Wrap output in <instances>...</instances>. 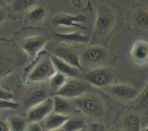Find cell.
Segmentation results:
<instances>
[{
  "label": "cell",
  "instance_id": "cell-19",
  "mask_svg": "<svg viewBox=\"0 0 148 131\" xmlns=\"http://www.w3.org/2000/svg\"><path fill=\"white\" fill-rule=\"evenodd\" d=\"M68 117H69L67 116H62L55 112H51L39 123L44 131L52 130L62 128Z\"/></svg>",
  "mask_w": 148,
  "mask_h": 131
},
{
  "label": "cell",
  "instance_id": "cell-21",
  "mask_svg": "<svg viewBox=\"0 0 148 131\" xmlns=\"http://www.w3.org/2000/svg\"><path fill=\"white\" fill-rule=\"evenodd\" d=\"M47 16L46 7L42 4L35 5L26 14V21L30 24L36 25L42 23Z\"/></svg>",
  "mask_w": 148,
  "mask_h": 131
},
{
  "label": "cell",
  "instance_id": "cell-8",
  "mask_svg": "<svg viewBox=\"0 0 148 131\" xmlns=\"http://www.w3.org/2000/svg\"><path fill=\"white\" fill-rule=\"evenodd\" d=\"M88 22V17L83 14L70 15L68 13H59L54 16L51 19V23L55 26H62L68 28H77L81 30H86L82 25Z\"/></svg>",
  "mask_w": 148,
  "mask_h": 131
},
{
  "label": "cell",
  "instance_id": "cell-5",
  "mask_svg": "<svg viewBox=\"0 0 148 131\" xmlns=\"http://www.w3.org/2000/svg\"><path fill=\"white\" fill-rule=\"evenodd\" d=\"M56 70L50 60V56L44 54L41 56L36 64L27 76V80L30 83H42L48 81L54 74Z\"/></svg>",
  "mask_w": 148,
  "mask_h": 131
},
{
  "label": "cell",
  "instance_id": "cell-24",
  "mask_svg": "<svg viewBox=\"0 0 148 131\" xmlns=\"http://www.w3.org/2000/svg\"><path fill=\"white\" fill-rule=\"evenodd\" d=\"M37 3V0H12L11 10L16 14H21L29 11Z\"/></svg>",
  "mask_w": 148,
  "mask_h": 131
},
{
  "label": "cell",
  "instance_id": "cell-1",
  "mask_svg": "<svg viewBox=\"0 0 148 131\" xmlns=\"http://www.w3.org/2000/svg\"><path fill=\"white\" fill-rule=\"evenodd\" d=\"M26 61V54L10 40L0 39V79Z\"/></svg>",
  "mask_w": 148,
  "mask_h": 131
},
{
  "label": "cell",
  "instance_id": "cell-14",
  "mask_svg": "<svg viewBox=\"0 0 148 131\" xmlns=\"http://www.w3.org/2000/svg\"><path fill=\"white\" fill-rule=\"evenodd\" d=\"M52 102H53V112L55 113L69 117L70 115H72L77 110L71 99L62 97L60 96H53Z\"/></svg>",
  "mask_w": 148,
  "mask_h": 131
},
{
  "label": "cell",
  "instance_id": "cell-17",
  "mask_svg": "<svg viewBox=\"0 0 148 131\" xmlns=\"http://www.w3.org/2000/svg\"><path fill=\"white\" fill-rule=\"evenodd\" d=\"M50 60L53 63L56 72L62 73L67 77H70V78H76L80 76V71H81L80 69L69 64L68 63L62 61V59L53 55L50 56Z\"/></svg>",
  "mask_w": 148,
  "mask_h": 131
},
{
  "label": "cell",
  "instance_id": "cell-2",
  "mask_svg": "<svg viewBox=\"0 0 148 131\" xmlns=\"http://www.w3.org/2000/svg\"><path fill=\"white\" fill-rule=\"evenodd\" d=\"M75 109L91 118L101 119L106 115V107L97 96L84 94L72 100Z\"/></svg>",
  "mask_w": 148,
  "mask_h": 131
},
{
  "label": "cell",
  "instance_id": "cell-20",
  "mask_svg": "<svg viewBox=\"0 0 148 131\" xmlns=\"http://www.w3.org/2000/svg\"><path fill=\"white\" fill-rule=\"evenodd\" d=\"M142 121L136 113H128L123 117L121 122V131H142Z\"/></svg>",
  "mask_w": 148,
  "mask_h": 131
},
{
  "label": "cell",
  "instance_id": "cell-37",
  "mask_svg": "<svg viewBox=\"0 0 148 131\" xmlns=\"http://www.w3.org/2000/svg\"><path fill=\"white\" fill-rule=\"evenodd\" d=\"M142 131H147V130H142Z\"/></svg>",
  "mask_w": 148,
  "mask_h": 131
},
{
  "label": "cell",
  "instance_id": "cell-6",
  "mask_svg": "<svg viewBox=\"0 0 148 131\" xmlns=\"http://www.w3.org/2000/svg\"><path fill=\"white\" fill-rule=\"evenodd\" d=\"M114 80V73L108 67H98L92 69L83 75V81L89 85L105 89L112 84Z\"/></svg>",
  "mask_w": 148,
  "mask_h": 131
},
{
  "label": "cell",
  "instance_id": "cell-28",
  "mask_svg": "<svg viewBox=\"0 0 148 131\" xmlns=\"http://www.w3.org/2000/svg\"><path fill=\"white\" fill-rule=\"evenodd\" d=\"M14 98H15V96L12 92L0 87V100L13 101Z\"/></svg>",
  "mask_w": 148,
  "mask_h": 131
},
{
  "label": "cell",
  "instance_id": "cell-7",
  "mask_svg": "<svg viewBox=\"0 0 148 131\" xmlns=\"http://www.w3.org/2000/svg\"><path fill=\"white\" fill-rule=\"evenodd\" d=\"M90 88L91 85L85 81L78 80L76 78H69L54 96H60L73 100L86 94Z\"/></svg>",
  "mask_w": 148,
  "mask_h": 131
},
{
  "label": "cell",
  "instance_id": "cell-3",
  "mask_svg": "<svg viewBox=\"0 0 148 131\" xmlns=\"http://www.w3.org/2000/svg\"><path fill=\"white\" fill-rule=\"evenodd\" d=\"M116 22L114 10L107 3H101L98 7L94 25V34L98 37L108 36Z\"/></svg>",
  "mask_w": 148,
  "mask_h": 131
},
{
  "label": "cell",
  "instance_id": "cell-38",
  "mask_svg": "<svg viewBox=\"0 0 148 131\" xmlns=\"http://www.w3.org/2000/svg\"><path fill=\"white\" fill-rule=\"evenodd\" d=\"M80 131H84V130H80Z\"/></svg>",
  "mask_w": 148,
  "mask_h": 131
},
{
  "label": "cell",
  "instance_id": "cell-36",
  "mask_svg": "<svg viewBox=\"0 0 148 131\" xmlns=\"http://www.w3.org/2000/svg\"><path fill=\"white\" fill-rule=\"evenodd\" d=\"M109 131H121V129H118V128H112Z\"/></svg>",
  "mask_w": 148,
  "mask_h": 131
},
{
  "label": "cell",
  "instance_id": "cell-25",
  "mask_svg": "<svg viewBox=\"0 0 148 131\" xmlns=\"http://www.w3.org/2000/svg\"><path fill=\"white\" fill-rule=\"evenodd\" d=\"M84 126L85 122L82 118L78 117H69L62 128L65 131H80L84 129Z\"/></svg>",
  "mask_w": 148,
  "mask_h": 131
},
{
  "label": "cell",
  "instance_id": "cell-16",
  "mask_svg": "<svg viewBox=\"0 0 148 131\" xmlns=\"http://www.w3.org/2000/svg\"><path fill=\"white\" fill-rule=\"evenodd\" d=\"M54 37L60 43L66 44L75 43H88L90 41V36L88 34H82L80 31H74L70 33H59L54 32Z\"/></svg>",
  "mask_w": 148,
  "mask_h": 131
},
{
  "label": "cell",
  "instance_id": "cell-29",
  "mask_svg": "<svg viewBox=\"0 0 148 131\" xmlns=\"http://www.w3.org/2000/svg\"><path fill=\"white\" fill-rule=\"evenodd\" d=\"M88 131H108L105 124L101 122H94L89 126Z\"/></svg>",
  "mask_w": 148,
  "mask_h": 131
},
{
  "label": "cell",
  "instance_id": "cell-10",
  "mask_svg": "<svg viewBox=\"0 0 148 131\" xmlns=\"http://www.w3.org/2000/svg\"><path fill=\"white\" fill-rule=\"evenodd\" d=\"M104 90L108 96L119 101H131L139 95L135 88L127 84H111Z\"/></svg>",
  "mask_w": 148,
  "mask_h": 131
},
{
  "label": "cell",
  "instance_id": "cell-9",
  "mask_svg": "<svg viewBox=\"0 0 148 131\" xmlns=\"http://www.w3.org/2000/svg\"><path fill=\"white\" fill-rule=\"evenodd\" d=\"M48 43V38L46 36L42 35H33L25 37L20 42V49L30 57H35L43 47Z\"/></svg>",
  "mask_w": 148,
  "mask_h": 131
},
{
  "label": "cell",
  "instance_id": "cell-30",
  "mask_svg": "<svg viewBox=\"0 0 148 131\" xmlns=\"http://www.w3.org/2000/svg\"><path fill=\"white\" fill-rule=\"evenodd\" d=\"M25 131H43L42 128L41 127L40 123H29L27 125Z\"/></svg>",
  "mask_w": 148,
  "mask_h": 131
},
{
  "label": "cell",
  "instance_id": "cell-22",
  "mask_svg": "<svg viewBox=\"0 0 148 131\" xmlns=\"http://www.w3.org/2000/svg\"><path fill=\"white\" fill-rule=\"evenodd\" d=\"M10 131H25L28 123L27 120L18 115H11L6 119Z\"/></svg>",
  "mask_w": 148,
  "mask_h": 131
},
{
  "label": "cell",
  "instance_id": "cell-18",
  "mask_svg": "<svg viewBox=\"0 0 148 131\" xmlns=\"http://www.w3.org/2000/svg\"><path fill=\"white\" fill-rule=\"evenodd\" d=\"M131 57L139 65H146L148 61V44L146 41H137L132 47Z\"/></svg>",
  "mask_w": 148,
  "mask_h": 131
},
{
  "label": "cell",
  "instance_id": "cell-32",
  "mask_svg": "<svg viewBox=\"0 0 148 131\" xmlns=\"http://www.w3.org/2000/svg\"><path fill=\"white\" fill-rule=\"evenodd\" d=\"M7 17V11L4 8H0V23H3Z\"/></svg>",
  "mask_w": 148,
  "mask_h": 131
},
{
  "label": "cell",
  "instance_id": "cell-27",
  "mask_svg": "<svg viewBox=\"0 0 148 131\" xmlns=\"http://www.w3.org/2000/svg\"><path fill=\"white\" fill-rule=\"evenodd\" d=\"M18 107V104L14 101H6L0 100V110H12Z\"/></svg>",
  "mask_w": 148,
  "mask_h": 131
},
{
  "label": "cell",
  "instance_id": "cell-23",
  "mask_svg": "<svg viewBox=\"0 0 148 131\" xmlns=\"http://www.w3.org/2000/svg\"><path fill=\"white\" fill-rule=\"evenodd\" d=\"M69 77L64 76L62 73L56 72L49 79V91L54 96L67 82Z\"/></svg>",
  "mask_w": 148,
  "mask_h": 131
},
{
  "label": "cell",
  "instance_id": "cell-12",
  "mask_svg": "<svg viewBox=\"0 0 148 131\" xmlns=\"http://www.w3.org/2000/svg\"><path fill=\"white\" fill-rule=\"evenodd\" d=\"M51 112H53V102H52V97H49L43 102L28 110L27 120L29 123H39Z\"/></svg>",
  "mask_w": 148,
  "mask_h": 131
},
{
  "label": "cell",
  "instance_id": "cell-15",
  "mask_svg": "<svg viewBox=\"0 0 148 131\" xmlns=\"http://www.w3.org/2000/svg\"><path fill=\"white\" fill-rule=\"evenodd\" d=\"M129 22L134 28L147 30L148 27L147 10L143 7L134 8L129 14Z\"/></svg>",
  "mask_w": 148,
  "mask_h": 131
},
{
  "label": "cell",
  "instance_id": "cell-31",
  "mask_svg": "<svg viewBox=\"0 0 148 131\" xmlns=\"http://www.w3.org/2000/svg\"><path fill=\"white\" fill-rule=\"evenodd\" d=\"M0 131H10L6 120L1 117H0Z\"/></svg>",
  "mask_w": 148,
  "mask_h": 131
},
{
  "label": "cell",
  "instance_id": "cell-34",
  "mask_svg": "<svg viewBox=\"0 0 148 131\" xmlns=\"http://www.w3.org/2000/svg\"><path fill=\"white\" fill-rule=\"evenodd\" d=\"M5 1L6 0H0V8H2L3 6V4L5 3Z\"/></svg>",
  "mask_w": 148,
  "mask_h": 131
},
{
  "label": "cell",
  "instance_id": "cell-11",
  "mask_svg": "<svg viewBox=\"0 0 148 131\" xmlns=\"http://www.w3.org/2000/svg\"><path fill=\"white\" fill-rule=\"evenodd\" d=\"M52 55L68 63L69 64L82 70L79 59L80 55L69 44L61 43L59 45L55 46L52 50Z\"/></svg>",
  "mask_w": 148,
  "mask_h": 131
},
{
  "label": "cell",
  "instance_id": "cell-4",
  "mask_svg": "<svg viewBox=\"0 0 148 131\" xmlns=\"http://www.w3.org/2000/svg\"><path fill=\"white\" fill-rule=\"evenodd\" d=\"M108 51L106 48L93 45L86 48L79 57L80 64L82 68H98L108 60Z\"/></svg>",
  "mask_w": 148,
  "mask_h": 131
},
{
  "label": "cell",
  "instance_id": "cell-26",
  "mask_svg": "<svg viewBox=\"0 0 148 131\" xmlns=\"http://www.w3.org/2000/svg\"><path fill=\"white\" fill-rule=\"evenodd\" d=\"M148 87L147 86L144 90L143 92L141 93L138 103H137V110L143 114H147L148 110Z\"/></svg>",
  "mask_w": 148,
  "mask_h": 131
},
{
  "label": "cell",
  "instance_id": "cell-35",
  "mask_svg": "<svg viewBox=\"0 0 148 131\" xmlns=\"http://www.w3.org/2000/svg\"><path fill=\"white\" fill-rule=\"evenodd\" d=\"M48 131H65L62 128H59V129H56V130H48Z\"/></svg>",
  "mask_w": 148,
  "mask_h": 131
},
{
  "label": "cell",
  "instance_id": "cell-33",
  "mask_svg": "<svg viewBox=\"0 0 148 131\" xmlns=\"http://www.w3.org/2000/svg\"><path fill=\"white\" fill-rule=\"evenodd\" d=\"M73 1H74V3H75L76 6L80 7V6L82 5V2L85 1V0H73Z\"/></svg>",
  "mask_w": 148,
  "mask_h": 131
},
{
  "label": "cell",
  "instance_id": "cell-13",
  "mask_svg": "<svg viewBox=\"0 0 148 131\" xmlns=\"http://www.w3.org/2000/svg\"><path fill=\"white\" fill-rule=\"evenodd\" d=\"M49 98V90L46 88L36 87L29 90L23 98V109L29 110V108L43 102Z\"/></svg>",
  "mask_w": 148,
  "mask_h": 131
}]
</instances>
